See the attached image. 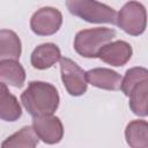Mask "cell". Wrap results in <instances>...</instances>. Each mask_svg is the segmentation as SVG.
I'll use <instances>...</instances> for the list:
<instances>
[{
  "instance_id": "cell-1",
  "label": "cell",
  "mask_w": 148,
  "mask_h": 148,
  "mask_svg": "<svg viewBox=\"0 0 148 148\" xmlns=\"http://www.w3.org/2000/svg\"><path fill=\"white\" fill-rule=\"evenodd\" d=\"M21 102L34 118L50 116L59 106V94L56 87L49 82L31 81L22 92Z\"/></svg>"
},
{
  "instance_id": "cell-2",
  "label": "cell",
  "mask_w": 148,
  "mask_h": 148,
  "mask_svg": "<svg viewBox=\"0 0 148 148\" xmlns=\"http://www.w3.org/2000/svg\"><path fill=\"white\" fill-rule=\"evenodd\" d=\"M114 37L116 30L111 28L84 29L76 34L74 39V49L84 58H96L99 51Z\"/></svg>"
},
{
  "instance_id": "cell-3",
  "label": "cell",
  "mask_w": 148,
  "mask_h": 148,
  "mask_svg": "<svg viewBox=\"0 0 148 148\" xmlns=\"http://www.w3.org/2000/svg\"><path fill=\"white\" fill-rule=\"evenodd\" d=\"M66 6L71 14L89 23L116 24L117 12L102 2L91 0H68L66 1Z\"/></svg>"
},
{
  "instance_id": "cell-4",
  "label": "cell",
  "mask_w": 148,
  "mask_h": 148,
  "mask_svg": "<svg viewBox=\"0 0 148 148\" xmlns=\"http://www.w3.org/2000/svg\"><path fill=\"white\" fill-rule=\"evenodd\" d=\"M147 14L142 3L138 1L126 2L117 13L116 24L126 34L139 36L146 30Z\"/></svg>"
},
{
  "instance_id": "cell-5",
  "label": "cell",
  "mask_w": 148,
  "mask_h": 148,
  "mask_svg": "<svg viewBox=\"0 0 148 148\" xmlns=\"http://www.w3.org/2000/svg\"><path fill=\"white\" fill-rule=\"evenodd\" d=\"M61 80L72 96H81L87 91L88 82L86 79V72L69 58H61L60 60Z\"/></svg>"
},
{
  "instance_id": "cell-6",
  "label": "cell",
  "mask_w": 148,
  "mask_h": 148,
  "mask_svg": "<svg viewBox=\"0 0 148 148\" xmlns=\"http://www.w3.org/2000/svg\"><path fill=\"white\" fill-rule=\"evenodd\" d=\"M62 24L61 13L53 7H43L34 13L30 20L31 30L38 36H51Z\"/></svg>"
},
{
  "instance_id": "cell-7",
  "label": "cell",
  "mask_w": 148,
  "mask_h": 148,
  "mask_svg": "<svg viewBox=\"0 0 148 148\" xmlns=\"http://www.w3.org/2000/svg\"><path fill=\"white\" fill-rule=\"evenodd\" d=\"M32 128L38 139L47 145L60 142L64 135L62 123L53 114L35 117L32 120Z\"/></svg>"
},
{
  "instance_id": "cell-8",
  "label": "cell",
  "mask_w": 148,
  "mask_h": 148,
  "mask_svg": "<svg viewBox=\"0 0 148 148\" xmlns=\"http://www.w3.org/2000/svg\"><path fill=\"white\" fill-rule=\"evenodd\" d=\"M132 46L125 40H116L106 44L98 53V58L108 65L124 66L132 57Z\"/></svg>"
},
{
  "instance_id": "cell-9",
  "label": "cell",
  "mask_w": 148,
  "mask_h": 148,
  "mask_svg": "<svg viewBox=\"0 0 148 148\" xmlns=\"http://www.w3.org/2000/svg\"><path fill=\"white\" fill-rule=\"evenodd\" d=\"M87 82L94 87L105 90H118L120 89L121 76L117 72L110 68H92L86 72Z\"/></svg>"
},
{
  "instance_id": "cell-10",
  "label": "cell",
  "mask_w": 148,
  "mask_h": 148,
  "mask_svg": "<svg viewBox=\"0 0 148 148\" xmlns=\"http://www.w3.org/2000/svg\"><path fill=\"white\" fill-rule=\"evenodd\" d=\"M60 59V49L53 43H44L38 45L32 51L30 62L36 69H46L52 67Z\"/></svg>"
},
{
  "instance_id": "cell-11",
  "label": "cell",
  "mask_w": 148,
  "mask_h": 148,
  "mask_svg": "<svg viewBox=\"0 0 148 148\" xmlns=\"http://www.w3.org/2000/svg\"><path fill=\"white\" fill-rule=\"evenodd\" d=\"M22 114L17 98L9 92L7 86L0 82V119L5 121H16Z\"/></svg>"
},
{
  "instance_id": "cell-12",
  "label": "cell",
  "mask_w": 148,
  "mask_h": 148,
  "mask_svg": "<svg viewBox=\"0 0 148 148\" xmlns=\"http://www.w3.org/2000/svg\"><path fill=\"white\" fill-rule=\"evenodd\" d=\"M25 81V71L17 60L0 61V82L21 88Z\"/></svg>"
},
{
  "instance_id": "cell-13",
  "label": "cell",
  "mask_w": 148,
  "mask_h": 148,
  "mask_svg": "<svg viewBox=\"0 0 148 148\" xmlns=\"http://www.w3.org/2000/svg\"><path fill=\"white\" fill-rule=\"evenodd\" d=\"M22 47L18 36L8 29L0 30V61L17 60L21 56Z\"/></svg>"
},
{
  "instance_id": "cell-14",
  "label": "cell",
  "mask_w": 148,
  "mask_h": 148,
  "mask_svg": "<svg viewBox=\"0 0 148 148\" xmlns=\"http://www.w3.org/2000/svg\"><path fill=\"white\" fill-rule=\"evenodd\" d=\"M126 142L132 148H148V124L146 120H133L125 130Z\"/></svg>"
},
{
  "instance_id": "cell-15",
  "label": "cell",
  "mask_w": 148,
  "mask_h": 148,
  "mask_svg": "<svg viewBox=\"0 0 148 148\" xmlns=\"http://www.w3.org/2000/svg\"><path fill=\"white\" fill-rule=\"evenodd\" d=\"M38 140L34 128L31 126H24L8 136L1 143V148H36Z\"/></svg>"
},
{
  "instance_id": "cell-16",
  "label": "cell",
  "mask_w": 148,
  "mask_h": 148,
  "mask_svg": "<svg viewBox=\"0 0 148 148\" xmlns=\"http://www.w3.org/2000/svg\"><path fill=\"white\" fill-rule=\"evenodd\" d=\"M147 94H148V80L135 86L130 92V108L134 114L139 117H146L147 109Z\"/></svg>"
},
{
  "instance_id": "cell-17",
  "label": "cell",
  "mask_w": 148,
  "mask_h": 148,
  "mask_svg": "<svg viewBox=\"0 0 148 148\" xmlns=\"http://www.w3.org/2000/svg\"><path fill=\"white\" fill-rule=\"evenodd\" d=\"M148 80V71L145 67H133L126 71L125 76L121 79L120 89L121 91L128 96L132 89L139 83Z\"/></svg>"
}]
</instances>
